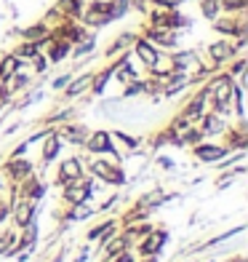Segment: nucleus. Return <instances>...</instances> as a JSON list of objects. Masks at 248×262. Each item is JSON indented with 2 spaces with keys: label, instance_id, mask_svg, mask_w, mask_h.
<instances>
[{
  "label": "nucleus",
  "instance_id": "nucleus-2",
  "mask_svg": "<svg viewBox=\"0 0 248 262\" xmlns=\"http://www.w3.org/2000/svg\"><path fill=\"white\" fill-rule=\"evenodd\" d=\"M86 147H88L91 152H99V156H112V158H120V156L115 152V147H112V139H110L107 131H96V134H91V137L86 139Z\"/></svg>",
  "mask_w": 248,
  "mask_h": 262
},
{
  "label": "nucleus",
  "instance_id": "nucleus-1",
  "mask_svg": "<svg viewBox=\"0 0 248 262\" xmlns=\"http://www.w3.org/2000/svg\"><path fill=\"white\" fill-rule=\"evenodd\" d=\"M235 54H238V49H235V43H230L227 38L208 46V56H211V62H214V67H221L224 62H230Z\"/></svg>",
  "mask_w": 248,
  "mask_h": 262
},
{
  "label": "nucleus",
  "instance_id": "nucleus-14",
  "mask_svg": "<svg viewBox=\"0 0 248 262\" xmlns=\"http://www.w3.org/2000/svg\"><path fill=\"white\" fill-rule=\"evenodd\" d=\"M200 11H203L206 19H216L221 6H219V0H200Z\"/></svg>",
  "mask_w": 248,
  "mask_h": 262
},
{
  "label": "nucleus",
  "instance_id": "nucleus-19",
  "mask_svg": "<svg viewBox=\"0 0 248 262\" xmlns=\"http://www.w3.org/2000/svg\"><path fill=\"white\" fill-rule=\"evenodd\" d=\"M8 214H11V209H8L6 204H0V222H3V220L8 217Z\"/></svg>",
  "mask_w": 248,
  "mask_h": 262
},
{
  "label": "nucleus",
  "instance_id": "nucleus-7",
  "mask_svg": "<svg viewBox=\"0 0 248 262\" xmlns=\"http://www.w3.org/2000/svg\"><path fill=\"white\" fill-rule=\"evenodd\" d=\"M21 67H24V62H21L16 54H6L0 59V80H8L14 73H19Z\"/></svg>",
  "mask_w": 248,
  "mask_h": 262
},
{
  "label": "nucleus",
  "instance_id": "nucleus-6",
  "mask_svg": "<svg viewBox=\"0 0 248 262\" xmlns=\"http://www.w3.org/2000/svg\"><path fill=\"white\" fill-rule=\"evenodd\" d=\"M91 195V185L88 182H69V187L64 190V198L72 201V204H86V198Z\"/></svg>",
  "mask_w": 248,
  "mask_h": 262
},
{
  "label": "nucleus",
  "instance_id": "nucleus-15",
  "mask_svg": "<svg viewBox=\"0 0 248 262\" xmlns=\"http://www.w3.org/2000/svg\"><path fill=\"white\" fill-rule=\"evenodd\" d=\"M27 62H30V67H32V70H35V73H38V75H40V73H45V67H48V59H45V56H43L40 51L35 54V56H30Z\"/></svg>",
  "mask_w": 248,
  "mask_h": 262
},
{
  "label": "nucleus",
  "instance_id": "nucleus-3",
  "mask_svg": "<svg viewBox=\"0 0 248 262\" xmlns=\"http://www.w3.org/2000/svg\"><path fill=\"white\" fill-rule=\"evenodd\" d=\"M91 171L99 177V180H104V182H110V185H120L123 182V171H120V166H112V163H107V161H96L91 166Z\"/></svg>",
  "mask_w": 248,
  "mask_h": 262
},
{
  "label": "nucleus",
  "instance_id": "nucleus-10",
  "mask_svg": "<svg viewBox=\"0 0 248 262\" xmlns=\"http://www.w3.org/2000/svg\"><path fill=\"white\" fill-rule=\"evenodd\" d=\"M59 150H62V139L56 137V131H51L48 139H45V145H43V161L51 163V161L59 156Z\"/></svg>",
  "mask_w": 248,
  "mask_h": 262
},
{
  "label": "nucleus",
  "instance_id": "nucleus-20",
  "mask_svg": "<svg viewBox=\"0 0 248 262\" xmlns=\"http://www.w3.org/2000/svg\"><path fill=\"white\" fill-rule=\"evenodd\" d=\"M147 262H158V259H155V257H152V259H147Z\"/></svg>",
  "mask_w": 248,
  "mask_h": 262
},
{
  "label": "nucleus",
  "instance_id": "nucleus-18",
  "mask_svg": "<svg viewBox=\"0 0 248 262\" xmlns=\"http://www.w3.org/2000/svg\"><path fill=\"white\" fill-rule=\"evenodd\" d=\"M158 166H160L163 171H173V161H171V158H163V156H160V158H158Z\"/></svg>",
  "mask_w": 248,
  "mask_h": 262
},
{
  "label": "nucleus",
  "instance_id": "nucleus-4",
  "mask_svg": "<svg viewBox=\"0 0 248 262\" xmlns=\"http://www.w3.org/2000/svg\"><path fill=\"white\" fill-rule=\"evenodd\" d=\"M134 51H136V56H139L147 67H152V64H155L158 59H160V51H158L147 38H136V40H134Z\"/></svg>",
  "mask_w": 248,
  "mask_h": 262
},
{
  "label": "nucleus",
  "instance_id": "nucleus-8",
  "mask_svg": "<svg viewBox=\"0 0 248 262\" xmlns=\"http://www.w3.org/2000/svg\"><path fill=\"white\" fill-rule=\"evenodd\" d=\"M80 180V161H67L62 169H59V185H69Z\"/></svg>",
  "mask_w": 248,
  "mask_h": 262
},
{
  "label": "nucleus",
  "instance_id": "nucleus-5",
  "mask_svg": "<svg viewBox=\"0 0 248 262\" xmlns=\"http://www.w3.org/2000/svg\"><path fill=\"white\" fill-rule=\"evenodd\" d=\"M165 241H168V233H165V230H150L139 249H141V254H144V257H152Z\"/></svg>",
  "mask_w": 248,
  "mask_h": 262
},
{
  "label": "nucleus",
  "instance_id": "nucleus-16",
  "mask_svg": "<svg viewBox=\"0 0 248 262\" xmlns=\"http://www.w3.org/2000/svg\"><path fill=\"white\" fill-rule=\"evenodd\" d=\"M69 80H72V73H64V75H59V78L51 80V89H54V91H62Z\"/></svg>",
  "mask_w": 248,
  "mask_h": 262
},
{
  "label": "nucleus",
  "instance_id": "nucleus-17",
  "mask_svg": "<svg viewBox=\"0 0 248 262\" xmlns=\"http://www.w3.org/2000/svg\"><path fill=\"white\" fill-rule=\"evenodd\" d=\"M43 193H45V187H43L40 182H32V185H30V190H27V198H30V201H38Z\"/></svg>",
  "mask_w": 248,
  "mask_h": 262
},
{
  "label": "nucleus",
  "instance_id": "nucleus-11",
  "mask_svg": "<svg viewBox=\"0 0 248 262\" xmlns=\"http://www.w3.org/2000/svg\"><path fill=\"white\" fill-rule=\"evenodd\" d=\"M195 156L200 161H216L221 156H227V147H214V145H197L195 147Z\"/></svg>",
  "mask_w": 248,
  "mask_h": 262
},
{
  "label": "nucleus",
  "instance_id": "nucleus-13",
  "mask_svg": "<svg viewBox=\"0 0 248 262\" xmlns=\"http://www.w3.org/2000/svg\"><path fill=\"white\" fill-rule=\"evenodd\" d=\"M8 174L14 177V180H24V177L32 174V163H27V161H11Z\"/></svg>",
  "mask_w": 248,
  "mask_h": 262
},
{
  "label": "nucleus",
  "instance_id": "nucleus-9",
  "mask_svg": "<svg viewBox=\"0 0 248 262\" xmlns=\"http://www.w3.org/2000/svg\"><path fill=\"white\" fill-rule=\"evenodd\" d=\"M219 131H224L221 115H216V113L203 115V121H200V134H219Z\"/></svg>",
  "mask_w": 248,
  "mask_h": 262
},
{
  "label": "nucleus",
  "instance_id": "nucleus-12",
  "mask_svg": "<svg viewBox=\"0 0 248 262\" xmlns=\"http://www.w3.org/2000/svg\"><path fill=\"white\" fill-rule=\"evenodd\" d=\"M32 217H35V209H32V204L30 201H24V204H19L16 209H14V220H16V225H27L32 222Z\"/></svg>",
  "mask_w": 248,
  "mask_h": 262
}]
</instances>
